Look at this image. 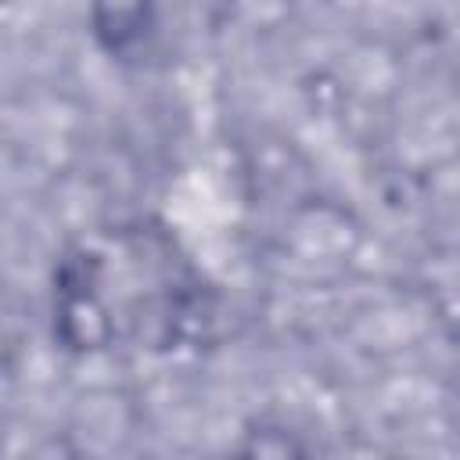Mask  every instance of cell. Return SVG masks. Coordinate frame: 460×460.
Listing matches in <instances>:
<instances>
[{
    "mask_svg": "<svg viewBox=\"0 0 460 460\" xmlns=\"http://www.w3.org/2000/svg\"><path fill=\"white\" fill-rule=\"evenodd\" d=\"M147 7H151V0H93L97 32L104 36V43L111 50L115 47H126L144 29Z\"/></svg>",
    "mask_w": 460,
    "mask_h": 460,
    "instance_id": "obj_1",
    "label": "cell"
}]
</instances>
